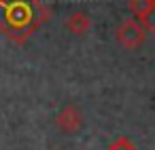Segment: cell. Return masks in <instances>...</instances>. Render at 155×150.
Returning <instances> with one entry per match:
<instances>
[{
  "label": "cell",
  "mask_w": 155,
  "mask_h": 150,
  "mask_svg": "<svg viewBox=\"0 0 155 150\" xmlns=\"http://www.w3.org/2000/svg\"><path fill=\"white\" fill-rule=\"evenodd\" d=\"M117 40L125 47V49H136L144 42L147 38V26L142 21H136V19H125L119 28H117Z\"/></svg>",
  "instance_id": "obj_2"
},
{
  "label": "cell",
  "mask_w": 155,
  "mask_h": 150,
  "mask_svg": "<svg viewBox=\"0 0 155 150\" xmlns=\"http://www.w3.org/2000/svg\"><path fill=\"white\" fill-rule=\"evenodd\" d=\"M66 28H68L74 36H83V34H87V32L91 30V19H89L85 13H74V15L68 17Z\"/></svg>",
  "instance_id": "obj_4"
},
{
  "label": "cell",
  "mask_w": 155,
  "mask_h": 150,
  "mask_svg": "<svg viewBox=\"0 0 155 150\" xmlns=\"http://www.w3.org/2000/svg\"><path fill=\"white\" fill-rule=\"evenodd\" d=\"M55 120H58V127H60L62 131L74 133V131H79L81 125H83V114H81V110H79L77 106H66L64 110H60V114H58Z\"/></svg>",
  "instance_id": "obj_3"
},
{
  "label": "cell",
  "mask_w": 155,
  "mask_h": 150,
  "mask_svg": "<svg viewBox=\"0 0 155 150\" xmlns=\"http://www.w3.org/2000/svg\"><path fill=\"white\" fill-rule=\"evenodd\" d=\"M106 150H138V148H136L127 137H117V139H115Z\"/></svg>",
  "instance_id": "obj_6"
},
{
  "label": "cell",
  "mask_w": 155,
  "mask_h": 150,
  "mask_svg": "<svg viewBox=\"0 0 155 150\" xmlns=\"http://www.w3.org/2000/svg\"><path fill=\"white\" fill-rule=\"evenodd\" d=\"M142 23H144V26H147V30H149V32L155 36V9L151 11V15H149V17H147Z\"/></svg>",
  "instance_id": "obj_7"
},
{
  "label": "cell",
  "mask_w": 155,
  "mask_h": 150,
  "mask_svg": "<svg viewBox=\"0 0 155 150\" xmlns=\"http://www.w3.org/2000/svg\"><path fill=\"white\" fill-rule=\"evenodd\" d=\"M153 9H155V0H130V11L134 17H138V21H144Z\"/></svg>",
  "instance_id": "obj_5"
},
{
  "label": "cell",
  "mask_w": 155,
  "mask_h": 150,
  "mask_svg": "<svg viewBox=\"0 0 155 150\" xmlns=\"http://www.w3.org/2000/svg\"><path fill=\"white\" fill-rule=\"evenodd\" d=\"M47 19L49 11L41 0H0V32L17 45H24Z\"/></svg>",
  "instance_id": "obj_1"
}]
</instances>
